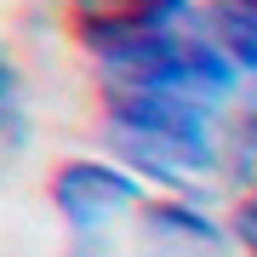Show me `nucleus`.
Returning a JSON list of instances; mask_svg holds the SVG:
<instances>
[{"instance_id":"1","label":"nucleus","mask_w":257,"mask_h":257,"mask_svg":"<svg viewBox=\"0 0 257 257\" xmlns=\"http://www.w3.org/2000/svg\"><path fill=\"white\" fill-rule=\"evenodd\" d=\"M97 132L114 149L126 172L160 194H183L206 183L223 166V114L206 103L172 97V92H143V86H97Z\"/></svg>"},{"instance_id":"2","label":"nucleus","mask_w":257,"mask_h":257,"mask_svg":"<svg viewBox=\"0 0 257 257\" xmlns=\"http://www.w3.org/2000/svg\"><path fill=\"white\" fill-rule=\"evenodd\" d=\"M97 74L109 86H143V92H172L189 103H206V109H223L246 92V74L229 63V52L206 35V23H177L160 29V35H143L132 46L109 52L97 63Z\"/></svg>"},{"instance_id":"3","label":"nucleus","mask_w":257,"mask_h":257,"mask_svg":"<svg viewBox=\"0 0 257 257\" xmlns=\"http://www.w3.org/2000/svg\"><path fill=\"white\" fill-rule=\"evenodd\" d=\"M46 200L69 223V234H109L120 217H138L149 206V183L120 160H57Z\"/></svg>"},{"instance_id":"4","label":"nucleus","mask_w":257,"mask_h":257,"mask_svg":"<svg viewBox=\"0 0 257 257\" xmlns=\"http://www.w3.org/2000/svg\"><path fill=\"white\" fill-rule=\"evenodd\" d=\"M194 0H69V35L80 40V52L103 63L109 52L132 46L143 35L194 23Z\"/></svg>"},{"instance_id":"5","label":"nucleus","mask_w":257,"mask_h":257,"mask_svg":"<svg viewBox=\"0 0 257 257\" xmlns=\"http://www.w3.org/2000/svg\"><path fill=\"white\" fill-rule=\"evenodd\" d=\"M138 234L160 257H229L234 246V229L189 194H149V206L138 211Z\"/></svg>"},{"instance_id":"6","label":"nucleus","mask_w":257,"mask_h":257,"mask_svg":"<svg viewBox=\"0 0 257 257\" xmlns=\"http://www.w3.org/2000/svg\"><path fill=\"white\" fill-rule=\"evenodd\" d=\"M29 138H35V120H29V86H23V69L12 46L0 40V183H6V172L23 160Z\"/></svg>"},{"instance_id":"7","label":"nucleus","mask_w":257,"mask_h":257,"mask_svg":"<svg viewBox=\"0 0 257 257\" xmlns=\"http://www.w3.org/2000/svg\"><path fill=\"white\" fill-rule=\"evenodd\" d=\"M200 23H206V35L229 52V63L257 86V6H240V0H211V6H200Z\"/></svg>"},{"instance_id":"8","label":"nucleus","mask_w":257,"mask_h":257,"mask_svg":"<svg viewBox=\"0 0 257 257\" xmlns=\"http://www.w3.org/2000/svg\"><path fill=\"white\" fill-rule=\"evenodd\" d=\"M223 172L257 189V86L240 97L234 114H223Z\"/></svg>"},{"instance_id":"9","label":"nucleus","mask_w":257,"mask_h":257,"mask_svg":"<svg viewBox=\"0 0 257 257\" xmlns=\"http://www.w3.org/2000/svg\"><path fill=\"white\" fill-rule=\"evenodd\" d=\"M229 229H234V246L246 251V257H257V189H246L234 200V211H229Z\"/></svg>"},{"instance_id":"10","label":"nucleus","mask_w":257,"mask_h":257,"mask_svg":"<svg viewBox=\"0 0 257 257\" xmlns=\"http://www.w3.org/2000/svg\"><path fill=\"white\" fill-rule=\"evenodd\" d=\"M240 6H257V0H240Z\"/></svg>"},{"instance_id":"11","label":"nucleus","mask_w":257,"mask_h":257,"mask_svg":"<svg viewBox=\"0 0 257 257\" xmlns=\"http://www.w3.org/2000/svg\"><path fill=\"white\" fill-rule=\"evenodd\" d=\"M206 6H211V0H206Z\"/></svg>"}]
</instances>
